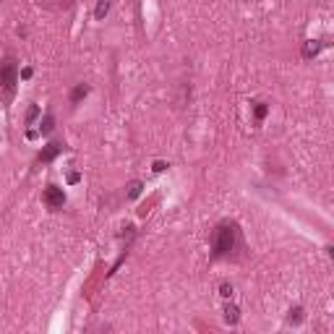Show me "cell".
Segmentation results:
<instances>
[{
	"label": "cell",
	"mask_w": 334,
	"mask_h": 334,
	"mask_svg": "<svg viewBox=\"0 0 334 334\" xmlns=\"http://www.w3.org/2000/svg\"><path fill=\"white\" fill-rule=\"evenodd\" d=\"M238 245V225L235 222H222L214 233V259L230 256Z\"/></svg>",
	"instance_id": "obj_1"
},
{
	"label": "cell",
	"mask_w": 334,
	"mask_h": 334,
	"mask_svg": "<svg viewBox=\"0 0 334 334\" xmlns=\"http://www.w3.org/2000/svg\"><path fill=\"white\" fill-rule=\"evenodd\" d=\"M18 84V63L13 58H6L0 63V105H8L16 94Z\"/></svg>",
	"instance_id": "obj_2"
},
{
	"label": "cell",
	"mask_w": 334,
	"mask_h": 334,
	"mask_svg": "<svg viewBox=\"0 0 334 334\" xmlns=\"http://www.w3.org/2000/svg\"><path fill=\"white\" fill-rule=\"evenodd\" d=\"M45 204H47L50 209H63V206H66V193H63V188L47 185V188H45Z\"/></svg>",
	"instance_id": "obj_3"
},
{
	"label": "cell",
	"mask_w": 334,
	"mask_h": 334,
	"mask_svg": "<svg viewBox=\"0 0 334 334\" xmlns=\"http://www.w3.org/2000/svg\"><path fill=\"white\" fill-rule=\"evenodd\" d=\"M66 152V144H60V141H52V144H47L39 154H37V162L39 164H47V162H52L55 157H58V154H63Z\"/></svg>",
	"instance_id": "obj_4"
},
{
	"label": "cell",
	"mask_w": 334,
	"mask_h": 334,
	"mask_svg": "<svg viewBox=\"0 0 334 334\" xmlns=\"http://www.w3.org/2000/svg\"><path fill=\"white\" fill-rule=\"evenodd\" d=\"M324 45H326L324 39H308V42L303 45V58H305V60L316 58V55L321 52V47H324Z\"/></svg>",
	"instance_id": "obj_5"
},
{
	"label": "cell",
	"mask_w": 334,
	"mask_h": 334,
	"mask_svg": "<svg viewBox=\"0 0 334 334\" xmlns=\"http://www.w3.org/2000/svg\"><path fill=\"white\" fill-rule=\"evenodd\" d=\"M222 314H225L227 324H238L240 321V308H238V305H233V303H227L225 308H222Z\"/></svg>",
	"instance_id": "obj_6"
},
{
	"label": "cell",
	"mask_w": 334,
	"mask_h": 334,
	"mask_svg": "<svg viewBox=\"0 0 334 334\" xmlns=\"http://www.w3.org/2000/svg\"><path fill=\"white\" fill-rule=\"evenodd\" d=\"M87 94H89V84H78V87L71 92V105H78Z\"/></svg>",
	"instance_id": "obj_7"
},
{
	"label": "cell",
	"mask_w": 334,
	"mask_h": 334,
	"mask_svg": "<svg viewBox=\"0 0 334 334\" xmlns=\"http://www.w3.org/2000/svg\"><path fill=\"white\" fill-rule=\"evenodd\" d=\"M110 13V0H97V8H94V18L102 21Z\"/></svg>",
	"instance_id": "obj_8"
},
{
	"label": "cell",
	"mask_w": 334,
	"mask_h": 334,
	"mask_svg": "<svg viewBox=\"0 0 334 334\" xmlns=\"http://www.w3.org/2000/svg\"><path fill=\"white\" fill-rule=\"evenodd\" d=\"M141 188H144V183H141V180H133V183H128L126 196H128V199H138V196H141Z\"/></svg>",
	"instance_id": "obj_9"
},
{
	"label": "cell",
	"mask_w": 334,
	"mask_h": 334,
	"mask_svg": "<svg viewBox=\"0 0 334 334\" xmlns=\"http://www.w3.org/2000/svg\"><path fill=\"white\" fill-rule=\"evenodd\" d=\"M52 128H55V118H52V115H45L42 123H39V133L47 136V133H52Z\"/></svg>",
	"instance_id": "obj_10"
},
{
	"label": "cell",
	"mask_w": 334,
	"mask_h": 334,
	"mask_svg": "<svg viewBox=\"0 0 334 334\" xmlns=\"http://www.w3.org/2000/svg\"><path fill=\"white\" fill-rule=\"evenodd\" d=\"M266 113H269V105H266V102H256V105H254V115H256L259 123L266 118Z\"/></svg>",
	"instance_id": "obj_11"
},
{
	"label": "cell",
	"mask_w": 334,
	"mask_h": 334,
	"mask_svg": "<svg viewBox=\"0 0 334 334\" xmlns=\"http://www.w3.org/2000/svg\"><path fill=\"white\" fill-rule=\"evenodd\" d=\"M39 3H45L47 8H68L73 0H39Z\"/></svg>",
	"instance_id": "obj_12"
},
{
	"label": "cell",
	"mask_w": 334,
	"mask_h": 334,
	"mask_svg": "<svg viewBox=\"0 0 334 334\" xmlns=\"http://www.w3.org/2000/svg\"><path fill=\"white\" fill-rule=\"evenodd\" d=\"M300 321H303V308L295 305V308L290 311V316H287V324H300Z\"/></svg>",
	"instance_id": "obj_13"
},
{
	"label": "cell",
	"mask_w": 334,
	"mask_h": 334,
	"mask_svg": "<svg viewBox=\"0 0 334 334\" xmlns=\"http://www.w3.org/2000/svg\"><path fill=\"white\" fill-rule=\"evenodd\" d=\"M233 293H235V290H233L230 282H222V285H219V295H222V298H233Z\"/></svg>",
	"instance_id": "obj_14"
},
{
	"label": "cell",
	"mask_w": 334,
	"mask_h": 334,
	"mask_svg": "<svg viewBox=\"0 0 334 334\" xmlns=\"http://www.w3.org/2000/svg\"><path fill=\"white\" fill-rule=\"evenodd\" d=\"M37 115H39V107H37V105H32V107H29V113H26V123H34V120H37Z\"/></svg>",
	"instance_id": "obj_15"
},
{
	"label": "cell",
	"mask_w": 334,
	"mask_h": 334,
	"mask_svg": "<svg viewBox=\"0 0 334 334\" xmlns=\"http://www.w3.org/2000/svg\"><path fill=\"white\" fill-rule=\"evenodd\" d=\"M152 170H154V173H164V170H167V162H154Z\"/></svg>",
	"instance_id": "obj_16"
},
{
	"label": "cell",
	"mask_w": 334,
	"mask_h": 334,
	"mask_svg": "<svg viewBox=\"0 0 334 334\" xmlns=\"http://www.w3.org/2000/svg\"><path fill=\"white\" fill-rule=\"evenodd\" d=\"M78 178H81L78 173H71V175H68V183H78Z\"/></svg>",
	"instance_id": "obj_17"
}]
</instances>
